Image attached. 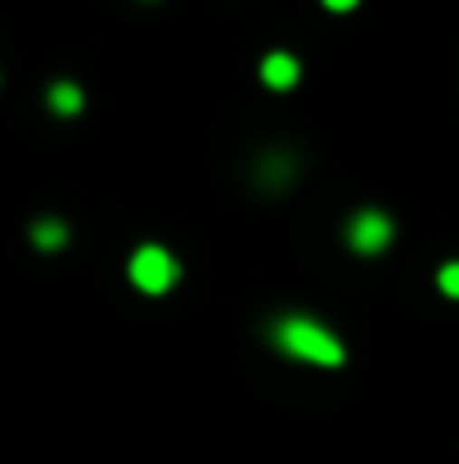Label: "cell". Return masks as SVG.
Here are the masks:
<instances>
[{"instance_id":"cell-4","label":"cell","mask_w":459,"mask_h":464,"mask_svg":"<svg viewBox=\"0 0 459 464\" xmlns=\"http://www.w3.org/2000/svg\"><path fill=\"white\" fill-rule=\"evenodd\" d=\"M262 82L271 86V91H293L298 82H302V63H298V54H289V50H271V54H262Z\"/></svg>"},{"instance_id":"cell-5","label":"cell","mask_w":459,"mask_h":464,"mask_svg":"<svg viewBox=\"0 0 459 464\" xmlns=\"http://www.w3.org/2000/svg\"><path fill=\"white\" fill-rule=\"evenodd\" d=\"M45 104H50V113H54V118H77V113L86 109V95H81V86H77V82L59 77V82H50Z\"/></svg>"},{"instance_id":"cell-1","label":"cell","mask_w":459,"mask_h":464,"mask_svg":"<svg viewBox=\"0 0 459 464\" xmlns=\"http://www.w3.org/2000/svg\"><path fill=\"white\" fill-rule=\"evenodd\" d=\"M271 338H275V347H280L284 356L306 361V365H320V370H338V365L347 361L342 338H338L324 320H315V315H306V311L280 315L275 329H271Z\"/></svg>"},{"instance_id":"cell-3","label":"cell","mask_w":459,"mask_h":464,"mask_svg":"<svg viewBox=\"0 0 459 464\" xmlns=\"http://www.w3.org/2000/svg\"><path fill=\"white\" fill-rule=\"evenodd\" d=\"M397 235V221L383 212V208H360L347 217V248L360 253V257H378Z\"/></svg>"},{"instance_id":"cell-7","label":"cell","mask_w":459,"mask_h":464,"mask_svg":"<svg viewBox=\"0 0 459 464\" xmlns=\"http://www.w3.org/2000/svg\"><path fill=\"white\" fill-rule=\"evenodd\" d=\"M437 289H442L446 298H455V303H459V257H455V262H446V266L437 271Z\"/></svg>"},{"instance_id":"cell-6","label":"cell","mask_w":459,"mask_h":464,"mask_svg":"<svg viewBox=\"0 0 459 464\" xmlns=\"http://www.w3.org/2000/svg\"><path fill=\"white\" fill-rule=\"evenodd\" d=\"M68 235H72V230H68L59 217H41V221H32V244H36V248H63Z\"/></svg>"},{"instance_id":"cell-8","label":"cell","mask_w":459,"mask_h":464,"mask_svg":"<svg viewBox=\"0 0 459 464\" xmlns=\"http://www.w3.org/2000/svg\"><path fill=\"white\" fill-rule=\"evenodd\" d=\"M320 5H324V9H333V14H351L360 0H320Z\"/></svg>"},{"instance_id":"cell-2","label":"cell","mask_w":459,"mask_h":464,"mask_svg":"<svg viewBox=\"0 0 459 464\" xmlns=\"http://www.w3.org/2000/svg\"><path fill=\"white\" fill-rule=\"evenodd\" d=\"M127 276H131V285H136L140 294L162 298V294L176 285L180 266H176V257H171L162 244H140V248L131 253V262H127Z\"/></svg>"}]
</instances>
